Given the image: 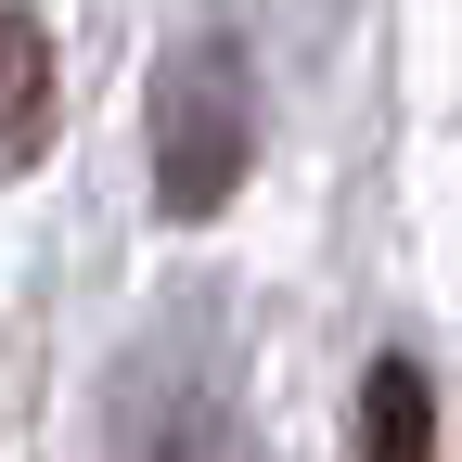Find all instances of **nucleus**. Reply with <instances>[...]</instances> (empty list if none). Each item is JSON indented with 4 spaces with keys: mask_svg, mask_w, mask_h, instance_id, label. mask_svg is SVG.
Segmentation results:
<instances>
[{
    "mask_svg": "<svg viewBox=\"0 0 462 462\" xmlns=\"http://www.w3.org/2000/svg\"><path fill=\"white\" fill-rule=\"evenodd\" d=\"M116 462H218V398L180 360H142L129 411H116Z\"/></svg>",
    "mask_w": 462,
    "mask_h": 462,
    "instance_id": "f03ea898",
    "label": "nucleus"
},
{
    "mask_svg": "<svg viewBox=\"0 0 462 462\" xmlns=\"http://www.w3.org/2000/svg\"><path fill=\"white\" fill-rule=\"evenodd\" d=\"M360 462H437V373L411 346H385L360 373Z\"/></svg>",
    "mask_w": 462,
    "mask_h": 462,
    "instance_id": "7ed1b4c3",
    "label": "nucleus"
},
{
    "mask_svg": "<svg viewBox=\"0 0 462 462\" xmlns=\"http://www.w3.org/2000/svg\"><path fill=\"white\" fill-rule=\"evenodd\" d=\"M51 154V26L14 14V142H0V167H39Z\"/></svg>",
    "mask_w": 462,
    "mask_h": 462,
    "instance_id": "20e7f679",
    "label": "nucleus"
},
{
    "mask_svg": "<svg viewBox=\"0 0 462 462\" xmlns=\"http://www.w3.org/2000/svg\"><path fill=\"white\" fill-rule=\"evenodd\" d=\"M257 167V65L231 26H193L154 78V206L167 218H218Z\"/></svg>",
    "mask_w": 462,
    "mask_h": 462,
    "instance_id": "f257e3e1",
    "label": "nucleus"
}]
</instances>
